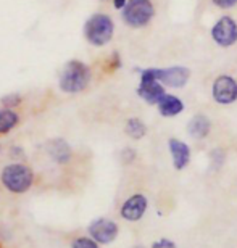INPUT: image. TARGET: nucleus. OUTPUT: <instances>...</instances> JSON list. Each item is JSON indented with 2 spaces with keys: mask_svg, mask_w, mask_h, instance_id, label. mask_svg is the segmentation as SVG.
<instances>
[{
  "mask_svg": "<svg viewBox=\"0 0 237 248\" xmlns=\"http://www.w3.org/2000/svg\"><path fill=\"white\" fill-rule=\"evenodd\" d=\"M91 68L79 60H70L62 69L60 74V89L66 93L82 92L91 84Z\"/></svg>",
  "mask_w": 237,
  "mask_h": 248,
  "instance_id": "obj_1",
  "label": "nucleus"
},
{
  "mask_svg": "<svg viewBox=\"0 0 237 248\" xmlns=\"http://www.w3.org/2000/svg\"><path fill=\"white\" fill-rule=\"evenodd\" d=\"M115 24L105 13H95L84 24V36L94 47H103L113 39Z\"/></svg>",
  "mask_w": 237,
  "mask_h": 248,
  "instance_id": "obj_2",
  "label": "nucleus"
},
{
  "mask_svg": "<svg viewBox=\"0 0 237 248\" xmlns=\"http://www.w3.org/2000/svg\"><path fill=\"white\" fill-rule=\"evenodd\" d=\"M0 179L7 190L13 193H24L32 187L34 172L31 168L23 163H12L2 170Z\"/></svg>",
  "mask_w": 237,
  "mask_h": 248,
  "instance_id": "obj_3",
  "label": "nucleus"
},
{
  "mask_svg": "<svg viewBox=\"0 0 237 248\" xmlns=\"http://www.w3.org/2000/svg\"><path fill=\"white\" fill-rule=\"evenodd\" d=\"M123 12V21L129 28H145L155 16V7L152 0H127Z\"/></svg>",
  "mask_w": 237,
  "mask_h": 248,
  "instance_id": "obj_4",
  "label": "nucleus"
},
{
  "mask_svg": "<svg viewBox=\"0 0 237 248\" xmlns=\"http://www.w3.org/2000/svg\"><path fill=\"white\" fill-rule=\"evenodd\" d=\"M166 93L165 84L158 79V68H147L141 73V84L137 87V95L149 105H158Z\"/></svg>",
  "mask_w": 237,
  "mask_h": 248,
  "instance_id": "obj_5",
  "label": "nucleus"
},
{
  "mask_svg": "<svg viewBox=\"0 0 237 248\" xmlns=\"http://www.w3.org/2000/svg\"><path fill=\"white\" fill-rule=\"evenodd\" d=\"M211 39L215 44H218L220 47L229 48L237 42V23L234 18L231 16H223L213 24L211 28Z\"/></svg>",
  "mask_w": 237,
  "mask_h": 248,
  "instance_id": "obj_6",
  "label": "nucleus"
},
{
  "mask_svg": "<svg viewBox=\"0 0 237 248\" xmlns=\"http://www.w3.org/2000/svg\"><path fill=\"white\" fill-rule=\"evenodd\" d=\"M211 97L220 105H231L237 100V81L228 74H221L213 81Z\"/></svg>",
  "mask_w": 237,
  "mask_h": 248,
  "instance_id": "obj_7",
  "label": "nucleus"
},
{
  "mask_svg": "<svg viewBox=\"0 0 237 248\" xmlns=\"http://www.w3.org/2000/svg\"><path fill=\"white\" fill-rule=\"evenodd\" d=\"M89 235L97 244L108 245L118 237V224L115 221L107 219V217H98V219L92 221L91 226H89Z\"/></svg>",
  "mask_w": 237,
  "mask_h": 248,
  "instance_id": "obj_8",
  "label": "nucleus"
},
{
  "mask_svg": "<svg viewBox=\"0 0 237 248\" xmlns=\"http://www.w3.org/2000/svg\"><path fill=\"white\" fill-rule=\"evenodd\" d=\"M158 79L168 87L181 89L184 87L190 79V69L186 66H170L158 68Z\"/></svg>",
  "mask_w": 237,
  "mask_h": 248,
  "instance_id": "obj_9",
  "label": "nucleus"
},
{
  "mask_svg": "<svg viewBox=\"0 0 237 248\" xmlns=\"http://www.w3.org/2000/svg\"><path fill=\"white\" fill-rule=\"evenodd\" d=\"M147 206H149V202H147L145 195H142V193L131 195L123 203V206L120 210L121 217L126 221H139L141 217L145 215Z\"/></svg>",
  "mask_w": 237,
  "mask_h": 248,
  "instance_id": "obj_10",
  "label": "nucleus"
},
{
  "mask_svg": "<svg viewBox=\"0 0 237 248\" xmlns=\"http://www.w3.org/2000/svg\"><path fill=\"white\" fill-rule=\"evenodd\" d=\"M168 148H170L171 158H173V165L177 171L184 170L187 165L190 163V148L186 142L179 140V139H170L168 140Z\"/></svg>",
  "mask_w": 237,
  "mask_h": 248,
  "instance_id": "obj_11",
  "label": "nucleus"
},
{
  "mask_svg": "<svg viewBox=\"0 0 237 248\" xmlns=\"http://www.w3.org/2000/svg\"><path fill=\"white\" fill-rule=\"evenodd\" d=\"M47 153L58 165H66L71 160V147L65 139L57 137L47 143Z\"/></svg>",
  "mask_w": 237,
  "mask_h": 248,
  "instance_id": "obj_12",
  "label": "nucleus"
},
{
  "mask_svg": "<svg viewBox=\"0 0 237 248\" xmlns=\"http://www.w3.org/2000/svg\"><path fill=\"white\" fill-rule=\"evenodd\" d=\"M158 111H160L161 116L165 118H173V116H177L184 111V103L179 97L176 95H171V93H165L163 98L158 102Z\"/></svg>",
  "mask_w": 237,
  "mask_h": 248,
  "instance_id": "obj_13",
  "label": "nucleus"
},
{
  "mask_svg": "<svg viewBox=\"0 0 237 248\" xmlns=\"http://www.w3.org/2000/svg\"><path fill=\"white\" fill-rule=\"evenodd\" d=\"M211 129V123L205 115H195L187 124V132L194 139H205Z\"/></svg>",
  "mask_w": 237,
  "mask_h": 248,
  "instance_id": "obj_14",
  "label": "nucleus"
},
{
  "mask_svg": "<svg viewBox=\"0 0 237 248\" xmlns=\"http://www.w3.org/2000/svg\"><path fill=\"white\" fill-rule=\"evenodd\" d=\"M19 123V116L13 108H0V134H8Z\"/></svg>",
  "mask_w": 237,
  "mask_h": 248,
  "instance_id": "obj_15",
  "label": "nucleus"
},
{
  "mask_svg": "<svg viewBox=\"0 0 237 248\" xmlns=\"http://www.w3.org/2000/svg\"><path fill=\"white\" fill-rule=\"evenodd\" d=\"M126 134L131 139L139 140V139H142L147 134V127L139 118H129V120L126 121Z\"/></svg>",
  "mask_w": 237,
  "mask_h": 248,
  "instance_id": "obj_16",
  "label": "nucleus"
},
{
  "mask_svg": "<svg viewBox=\"0 0 237 248\" xmlns=\"http://www.w3.org/2000/svg\"><path fill=\"white\" fill-rule=\"evenodd\" d=\"M71 248H98V244L92 237L91 239H89V237H79V239L73 242Z\"/></svg>",
  "mask_w": 237,
  "mask_h": 248,
  "instance_id": "obj_17",
  "label": "nucleus"
},
{
  "mask_svg": "<svg viewBox=\"0 0 237 248\" xmlns=\"http://www.w3.org/2000/svg\"><path fill=\"white\" fill-rule=\"evenodd\" d=\"M2 103L5 105V108H13V107H18L21 103V97L18 93H12V95H7L2 98Z\"/></svg>",
  "mask_w": 237,
  "mask_h": 248,
  "instance_id": "obj_18",
  "label": "nucleus"
},
{
  "mask_svg": "<svg viewBox=\"0 0 237 248\" xmlns=\"http://www.w3.org/2000/svg\"><path fill=\"white\" fill-rule=\"evenodd\" d=\"M210 156H211V160H213V163H215V168H220L224 163V152L220 150V148H216V150L211 152Z\"/></svg>",
  "mask_w": 237,
  "mask_h": 248,
  "instance_id": "obj_19",
  "label": "nucleus"
},
{
  "mask_svg": "<svg viewBox=\"0 0 237 248\" xmlns=\"http://www.w3.org/2000/svg\"><path fill=\"white\" fill-rule=\"evenodd\" d=\"M215 7H218L221 10H229V8H234L237 5V0H211Z\"/></svg>",
  "mask_w": 237,
  "mask_h": 248,
  "instance_id": "obj_20",
  "label": "nucleus"
},
{
  "mask_svg": "<svg viewBox=\"0 0 237 248\" xmlns=\"http://www.w3.org/2000/svg\"><path fill=\"white\" fill-rule=\"evenodd\" d=\"M121 160L125 163H132L136 160V150L134 148H125L121 152Z\"/></svg>",
  "mask_w": 237,
  "mask_h": 248,
  "instance_id": "obj_21",
  "label": "nucleus"
},
{
  "mask_svg": "<svg viewBox=\"0 0 237 248\" xmlns=\"http://www.w3.org/2000/svg\"><path fill=\"white\" fill-rule=\"evenodd\" d=\"M152 248H176V244L163 237V239H160L158 242H154V244H152Z\"/></svg>",
  "mask_w": 237,
  "mask_h": 248,
  "instance_id": "obj_22",
  "label": "nucleus"
},
{
  "mask_svg": "<svg viewBox=\"0 0 237 248\" xmlns=\"http://www.w3.org/2000/svg\"><path fill=\"white\" fill-rule=\"evenodd\" d=\"M126 3H127V0H113V5H115L116 10H123L126 7Z\"/></svg>",
  "mask_w": 237,
  "mask_h": 248,
  "instance_id": "obj_23",
  "label": "nucleus"
}]
</instances>
